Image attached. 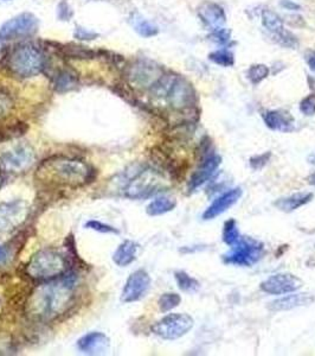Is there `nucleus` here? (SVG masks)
Returning a JSON list of instances; mask_svg holds the SVG:
<instances>
[{"instance_id": "nucleus-33", "label": "nucleus", "mask_w": 315, "mask_h": 356, "mask_svg": "<svg viewBox=\"0 0 315 356\" xmlns=\"http://www.w3.org/2000/svg\"><path fill=\"white\" fill-rule=\"evenodd\" d=\"M272 154L270 152H266V154H258V156H254L251 157L249 161L250 167L254 170H261L263 167L267 165L269 159H270Z\"/></svg>"}, {"instance_id": "nucleus-35", "label": "nucleus", "mask_w": 315, "mask_h": 356, "mask_svg": "<svg viewBox=\"0 0 315 356\" xmlns=\"http://www.w3.org/2000/svg\"><path fill=\"white\" fill-rule=\"evenodd\" d=\"M211 40L219 43V45H224L230 40V32L225 29H215V31L211 34Z\"/></svg>"}, {"instance_id": "nucleus-40", "label": "nucleus", "mask_w": 315, "mask_h": 356, "mask_svg": "<svg viewBox=\"0 0 315 356\" xmlns=\"http://www.w3.org/2000/svg\"><path fill=\"white\" fill-rule=\"evenodd\" d=\"M307 63H308V67L311 68V71H315V53L314 51H310V53L307 54Z\"/></svg>"}, {"instance_id": "nucleus-29", "label": "nucleus", "mask_w": 315, "mask_h": 356, "mask_svg": "<svg viewBox=\"0 0 315 356\" xmlns=\"http://www.w3.org/2000/svg\"><path fill=\"white\" fill-rule=\"evenodd\" d=\"M269 75V68L264 64H254L248 71V79L253 84H258L262 82L263 80L267 79Z\"/></svg>"}, {"instance_id": "nucleus-20", "label": "nucleus", "mask_w": 315, "mask_h": 356, "mask_svg": "<svg viewBox=\"0 0 315 356\" xmlns=\"http://www.w3.org/2000/svg\"><path fill=\"white\" fill-rule=\"evenodd\" d=\"M198 14L206 25L215 27V29L222 27L227 19L223 9L219 5L210 3V1L203 3L198 9Z\"/></svg>"}, {"instance_id": "nucleus-14", "label": "nucleus", "mask_w": 315, "mask_h": 356, "mask_svg": "<svg viewBox=\"0 0 315 356\" xmlns=\"http://www.w3.org/2000/svg\"><path fill=\"white\" fill-rule=\"evenodd\" d=\"M220 163H222V158L218 154H206L197 170L193 172L191 180L188 182V190L194 191L201 185H205L206 182L215 175Z\"/></svg>"}, {"instance_id": "nucleus-21", "label": "nucleus", "mask_w": 315, "mask_h": 356, "mask_svg": "<svg viewBox=\"0 0 315 356\" xmlns=\"http://www.w3.org/2000/svg\"><path fill=\"white\" fill-rule=\"evenodd\" d=\"M314 198V195L312 193H293L287 198H281L274 202L277 209L285 213H292V211H297L299 208L306 206L311 202Z\"/></svg>"}, {"instance_id": "nucleus-38", "label": "nucleus", "mask_w": 315, "mask_h": 356, "mask_svg": "<svg viewBox=\"0 0 315 356\" xmlns=\"http://www.w3.org/2000/svg\"><path fill=\"white\" fill-rule=\"evenodd\" d=\"M281 5H282L285 9L293 10V11L301 9L300 5L297 4V3H293L292 0H282V1H281Z\"/></svg>"}, {"instance_id": "nucleus-42", "label": "nucleus", "mask_w": 315, "mask_h": 356, "mask_svg": "<svg viewBox=\"0 0 315 356\" xmlns=\"http://www.w3.org/2000/svg\"><path fill=\"white\" fill-rule=\"evenodd\" d=\"M3 183V174H1V167H0V185Z\"/></svg>"}, {"instance_id": "nucleus-3", "label": "nucleus", "mask_w": 315, "mask_h": 356, "mask_svg": "<svg viewBox=\"0 0 315 356\" xmlns=\"http://www.w3.org/2000/svg\"><path fill=\"white\" fill-rule=\"evenodd\" d=\"M151 95L158 100H165L173 110H186L194 104L192 86L173 75H162L151 88Z\"/></svg>"}, {"instance_id": "nucleus-25", "label": "nucleus", "mask_w": 315, "mask_h": 356, "mask_svg": "<svg viewBox=\"0 0 315 356\" xmlns=\"http://www.w3.org/2000/svg\"><path fill=\"white\" fill-rule=\"evenodd\" d=\"M262 24L263 27H266L269 32H272L274 36L279 35L282 31L285 30L282 19L270 10L263 11Z\"/></svg>"}, {"instance_id": "nucleus-16", "label": "nucleus", "mask_w": 315, "mask_h": 356, "mask_svg": "<svg viewBox=\"0 0 315 356\" xmlns=\"http://www.w3.org/2000/svg\"><path fill=\"white\" fill-rule=\"evenodd\" d=\"M242 193H243V191H242L241 188H235V189L229 190L223 195H220L204 211L203 219L206 221L214 220L217 216L222 215L240 201Z\"/></svg>"}, {"instance_id": "nucleus-4", "label": "nucleus", "mask_w": 315, "mask_h": 356, "mask_svg": "<svg viewBox=\"0 0 315 356\" xmlns=\"http://www.w3.org/2000/svg\"><path fill=\"white\" fill-rule=\"evenodd\" d=\"M68 263L66 257L51 248L37 252L25 268L27 277L37 282H48L66 274Z\"/></svg>"}, {"instance_id": "nucleus-15", "label": "nucleus", "mask_w": 315, "mask_h": 356, "mask_svg": "<svg viewBox=\"0 0 315 356\" xmlns=\"http://www.w3.org/2000/svg\"><path fill=\"white\" fill-rule=\"evenodd\" d=\"M162 76L160 69L149 62H139L131 71V82L141 88H152Z\"/></svg>"}, {"instance_id": "nucleus-37", "label": "nucleus", "mask_w": 315, "mask_h": 356, "mask_svg": "<svg viewBox=\"0 0 315 356\" xmlns=\"http://www.w3.org/2000/svg\"><path fill=\"white\" fill-rule=\"evenodd\" d=\"M75 36H76L79 40H95V37H97V35L95 32H92V31H88L86 30V29H82V27H79Z\"/></svg>"}, {"instance_id": "nucleus-18", "label": "nucleus", "mask_w": 315, "mask_h": 356, "mask_svg": "<svg viewBox=\"0 0 315 356\" xmlns=\"http://www.w3.org/2000/svg\"><path fill=\"white\" fill-rule=\"evenodd\" d=\"M314 300L315 297L311 294H295L273 300L272 303L268 305V308L272 311H287L311 305Z\"/></svg>"}, {"instance_id": "nucleus-13", "label": "nucleus", "mask_w": 315, "mask_h": 356, "mask_svg": "<svg viewBox=\"0 0 315 356\" xmlns=\"http://www.w3.org/2000/svg\"><path fill=\"white\" fill-rule=\"evenodd\" d=\"M151 277L144 270H136L128 277L125 284L121 302L123 303H134L144 298L151 287Z\"/></svg>"}, {"instance_id": "nucleus-7", "label": "nucleus", "mask_w": 315, "mask_h": 356, "mask_svg": "<svg viewBox=\"0 0 315 356\" xmlns=\"http://www.w3.org/2000/svg\"><path fill=\"white\" fill-rule=\"evenodd\" d=\"M264 254V245L253 237H240V240L232 245L231 250L223 255L225 264L236 265L242 268H249L261 260Z\"/></svg>"}, {"instance_id": "nucleus-19", "label": "nucleus", "mask_w": 315, "mask_h": 356, "mask_svg": "<svg viewBox=\"0 0 315 356\" xmlns=\"http://www.w3.org/2000/svg\"><path fill=\"white\" fill-rule=\"evenodd\" d=\"M263 120L268 128L279 132L294 131V119L284 110H268L263 115Z\"/></svg>"}, {"instance_id": "nucleus-26", "label": "nucleus", "mask_w": 315, "mask_h": 356, "mask_svg": "<svg viewBox=\"0 0 315 356\" xmlns=\"http://www.w3.org/2000/svg\"><path fill=\"white\" fill-rule=\"evenodd\" d=\"M133 25L136 32L142 37H153L158 34V27L153 23L149 22L147 19L138 16L133 19Z\"/></svg>"}, {"instance_id": "nucleus-30", "label": "nucleus", "mask_w": 315, "mask_h": 356, "mask_svg": "<svg viewBox=\"0 0 315 356\" xmlns=\"http://www.w3.org/2000/svg\"><path fill=\"white\" fill-rule=\"evenodd\" d=\"M210 61L214 62L216 64L222 67H231L234 64V55L228 50H217L209 55Z\"/></svg>"}, {"instance_id": "nucleus-2", "label": "nucleus", "mask_w": 315, "mask_h": 356, "mask_svg": "<svg viewBox=\"0 0 315 356\" xmlns=\"http://www.w3.org/2000/svg\"><path fill=\"white\" fill-rule=\"evenodd\" d=\"M92 167L82 159L55 156L45 159L36 172V180L51 187L79 188L92 180Z\"/></svg>"}, {"instance_id": "nucleus-31", "label": "nucleus", "mask_w": 315, "mask_h": 356, "mask_svg": "<svg viewBox=\"0 0 315 356\" xmlns=\"http://www.w3.org/2000/svg\"><path fill=\"white\" fill-rule=\"evenodd\" d=\"M75 84H76V80L74 75L69 74L66 71H63L58 75V79H55V86L60 92H66L69 89L74 88Z\"/></svg>"}, {"instance_id": "nucleus-39", "label": "nucleus", "mask_w": 315, "mask_h": 356, "mask_svg": "<svg viewBox=\"0 0 315 356\" xmlns=\"http://www.w3.org/2000/svg\"><path fill=\"white\" fill-rule=\"evenodd\" d=\"M9 251L4 246H0V266L5 265L9 261Z\"/></svg>"}, {"instance_id": "nucleus-22", "label": "nucleus", "mask_w": 315, "mask_h": 356, "mask_svg": "<svg viewBox=\"0 0 315 356\" xmlns=\"http://www.w3.org/2000/svg\"><path fill=\"white\" fill-rule=\"evenodd\" d=\"M138 250H139L138 244L131 240H125L114 252L113 261L120 268H127L131 263L136 261Z\"/></svg>"}, {"instance_id": "nucleus-24", "label": "nucleus", "mask_w": 315, "mask_h": 356, "mask_svg": "<svg viewBox=\"0 0 315 356\" xmlns=\"http://www.w3.org/2000/svg\"><path fill=\"white\" fill-rule=\"evenodd\" d=\"M175 282L178 284L180 290L188 294L197 292L201 289V283L198 282L196 278L191 277L185 271H177L175 273Z\"/></svg>"}, {"instance_id": "nucleus-23", "label": "nucleus", "mask_w": 315, "mask_h": 356, "mask_svg": "<svg viewBox=\"0 0 315 356\" xmlns=\"http://www.w3.org/2000/svg\"><path fill=\"white\" fill-rule=\"evenodd\" d=\"M175 207H177L175 198H170V196H162V198H155L152 202L149 203L146 208V211L149 216H159L170 213Z\"/></svg>"}, {"instance_id": "nucleus-5", "label": "nucleus", "mask_w": 315, "mask_h": 356, "mask_svg": "<svg viewBox=\"0 0 315 356\" xmlns=\"http://www.w3.org/2000/svg\"><path fill=\"white\" fill-rule=\"evenodd\" d=\"M165 188L166 180L160 175V172L152 169H144L142 171L138 172L136 176L128 182L125 188V195L128 198L140 200L151 198Z\"/></svg>"}, {"instance_id": "nucleus-17", "label": "nucleus", "mask_w": 315, "mask_h": 356, "mask_svg": "<svg viewBox=\"0 0 315 356\" xmlns=\"http://www.w3.org/2000/svg\"><path fill=\"white\" fill-rule=\"evenodd\" d=\"M110 346V341L107 335L100 331H94L84 335L77 341L79 352L89 355H100L105 354Z\"/></svg>"}, {"instance_id": "nucleus-12", "label": "nucleus", "mask_w": 315, "mask_h": 356, "mask_svg": "<svg viewBox=\"0 0 315 356\" xmlns=\"http://www.w3.org/2000/svg\"><path fill=\"white\" fill-rule=\"evenodd\" d=\"M302 285L301 279L292 273H277L261 283L260 289L268 295L280 296L300 290Z\"/></svg>"}, {"instance_id": "nucleus-10", "label": "nucleus", "mask_w": 315, "mask_h": 356, "mask_svg": "<svg viewBox=\"0 0 315 356\" xmlns=\"http://www.w3.org/2000/svg\"><path fill=\"white\" fill-rule=\"evenodd\" d=\"M38 21L32 14H22L10 19L0 27V40H17L37 30Z\"/></svg>"}, {"instance_id": "nucleus-36", "label": "nucleus", "mask_w": 315, "mask_h": 356, "mask_svg": "<svg viewBox=\"0 0 315 356\" xmlns=\"http://www.w3.org/2000/svg\"><path fill=\"white\" fill-rule=\"evenodd\" d=\"M11 107H12V102L10 100V97L4 93L0 92V119L8 115Z\"/></svg>"}, {"instance_id": "nucleus-1", "label": "nucleus", "mask_w": 315, "mask_h": 356, "mask_svg": "<svg viewBox=\"0 0 315 356\" xmlns=\"http://www.w3.org/2000/svg\"><path fill=\"white\" fill-rule=\"evenodd\" d=\"M79 290V278L75 274L48 281L37 286L31 292L25 312L32 321L51 323L69 312L76 302Z\"/></svg>"}, {"instance_id": "nucleus-34", "label": "nucleus", "mask_w": 315, "mask_h": 356, "mask_svg": "<svg viewBox=\"0 0 315 356\" xmlns=\"http://www.w3.org/2000/svg\"><path fill=\"white\" fill-rule=\"evenodd\" d=\"M300 110L305 115H315V94L305 97L300 104Z\"/></svg>"}, {"instance_id": "nucleus-11", "label": "nucleus", "mask_w": 315, "mask_h": 356, "mask_svg": "<svg viewBox=\"0 0 315 356\" xmlns=\"http://www.w3.org/2000/svg\"><path fill=\"white\" fill-rule=\"evenodd\" d=\"M29 207L23 201L0 203V233L16 229L27 220Z\"/></svg>"}, {"instance_id": "nucleus-27", "label": "nucleus", "mask_w": 315, "mask_h": 356, "mask_svg": "<svg viewBox=\"0 0 315 356\" xmlns=\"http://www.w3.org/2000/svg\"><path fill=\"white\" fill-rule=\"evenodd\" d=\"M240 237H241V235H240V230H238L236 220L230 219V220L227 221L224 224L223 241L229 246H232V245H235L240 240Z\"/></svg>"}, {"instance_id": "nucleus-32", "label": "nucleus", "mask_w": 315, "mask_h": 356, "mask_svg": "<svg viewBox=\"0 0 315 356\" xmlns=\"http://www.w3.org/2000/svg\"><path fill=\"white\" fill-rule=\"evenodd\" d=\"M86 228L92 229V230L99 232V233H118V229H115L114 227H112L110 224H103V222L97 220L88 221L87 224H86Z\"/></svg>"}, {"instance_id": "nucleus-41", "label": "nucleus", "mask_w": 315, "mask_h": 356, "mask_svg": "<svg viewBox=\"0 0 315 356\" xmlns=\"http://www.w3.org/2000/svg\"><path fill=\"white\" fill-rule=\"evenodd\" d=\"M307 180H308V183H310V185H313V187H315V172H313L312 175H310V176H308V178H307Z\"/></svg>"}, {"instance_id": "nucleus-28", "label": "nucleus", "mask_w": 315, "mask_h": 356, "mask_svg": "<svg viewBox=\"0 0 315 356\" xmlns=\"http://www.w3.org/2000/svg\"><path fill=\"white\" fill-rule=\"evenodd\" d=\"M180 302H181V297L178 294L175 292H168V294H164V295L158 300V305L162 312H168L173 310V309L179 307Z\"/></svg>"}, {"instance_id": "nucleus-6", "label": "nucleus", "mask_w": 315, "mask_h": 356, "mask_svg": "<svg viewBox=\"0 0 315 356\" xmlns=\"http://www.w3.org/2000/svg\"><path fill=\"white\" fill-rule=\"evenodd\" d=\"M45 60L40 49L34 45H23L10 58L9 67L21 78H32L44 69Z\"/></svg>"}, {"instance_id": "nucleus-9", "label": "nucleus", "mask_w": 315, "mask_h": 356, "mask_svg": "<svg viewBox=\"0 0 315 356\" xmlns=\"http://www.w3.org/2000/svg\"><path fill=\"white\" fill-rule=\"evenodd\" d=\"M193 326L194 320L188 313H170L154 323L152 333L160 339L173 341L190 333Z\"/></svg>"}, {"instance_id": "nucleus-8", "label": "nucleus", "mask_w": 315, "mask_h": 356, "mask_svg": "<svg viewBox=\"0 0 315 356\" xmlns=\"http://www.w3.org/2000/svg\"><path fill=\"white\" fill-rule=\"evenodd\" d=\"M35 163V150L27 143H17L0 154V167L9 174H22Z\"/></svg>"}]
</instances>
